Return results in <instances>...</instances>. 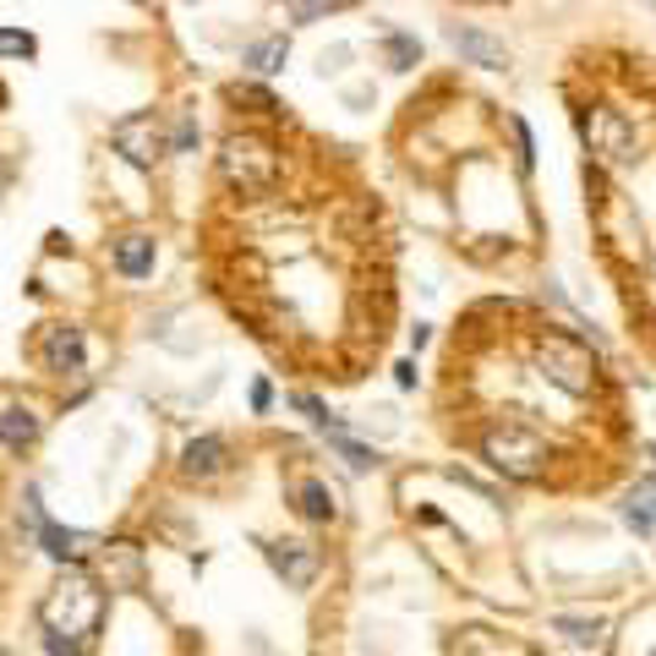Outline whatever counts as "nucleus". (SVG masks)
Returning a JSON list of instances; mask_svg holds the SVG:
<instances>
[{"mask_svg": "<svg viewBox=\"0 0 656 656\" xmlns=\"http://www.w3.org/2000/svg\"><path fill=\"white\" fill-rule=\"evenodd\" d=\"M197 142V127L192 121H181V127H176V148H192Z\"/></svg>", "mask_w": 656, "mask_h": 656, "instance_id": "25", "label": "nucleus"}, {"mask_svg": "<svg viewBox=\"0 0 656 656\" xmlns=\"http://www.w3.org/2000/svg\"><path fill=\"white\" fill-rule=\"evenodd\" d=\"M279 170H285V159H279V148L262 137V131H236V137H225V153H219V176H225V187L236 197H268L279 187Z\"/></svg>", "mask_w": 656, "mask_h": 656, "instance_id": "4", "label": "nucleus"}, {"mask_svg": "<svg viewBox=\"0 0 656 656\" xmlns=\"http://www.w3.org/2000/svg\"><path fill=\"white\" fill-rule=\"evenodd\" d=\"M230 99H236V105H252L258 116H279V99L262 93L258 82H230Z\"/></svg>", "mask_w": 656, "mask_h": 656, "instance_id": "19", "label": "nucleus"}, {"mask_svg": "<svg viewBox=\"0 0 656 656\" xmlns=\"http://www.w3.org/2000/svg\"><path fill=\"white\" fill-rule=\"evenodd\" d=\"M449 44H455L470 66H487V71H504V66H509V50H504L498 39L476 33V28H449Z\"/></svg>", "mask_w": 656, "mask_h": 656, "instance_id": "10", "label": "nucleus"}, {"mask_svg": "<svg viewBox=\"0 0 656 656\" xmlns=\"http://www.w3.org/2000/svg\"><path fill=\"white\" fill-rule=\"evenodd\" d=\"M624 520L635 525V536H646L656 525V476H640L629 487V504H624Z\"/></svg>", "mask_w": 656, "mask_h": 656, "instance_id": "14", "label": "nucleus"}, {"mask_svg": "<svg viewBox=\"0 0 656 656\" xmlns=\"http://www.w3.org/2000/svg\"><path fill=\"white\" fill-rule=\"evenodd\" d=\"M553 629H558V635H569L575 646H602V618H569V613H558V618H553Z\"/></svg>", "mask_w": 656, "mask_h": 656, "instance_id": "17", "label": "nucleus"}, {"mask_svg": "<svg viewBox=\"0 0 656 656\" xmlns=\"http://www.w3.org/2000/svg\"><path fill=\"white\" fill-rule=\"evenodd\" d=\"M268 564L285 575V586L307 590L318 580V569H324V553L312 541H268Z\"/></svg>", "mask_w": 656, "mask_h": 656, "instance_id": "7", "label": "nucleus"}, {"mask_svg": "<svg viewBox=\"0 0 656 656\" xmlns=\"http://www.w3.org/2000/svg\"><path fill=\"white\" fill-rule=\"evenodd\" d=\"M99 564H105L110 590H137L142 586V553H137L131 541H99Z\"/></svg>", "mask_w": 656, "mask_h": 656, "instance_id": "8", "label": "nucleus"}, {"mask_svg": "<svg viewBox=\"0 0 656 656\" xmlns=\"http://www.w3.org/2000/svg\"><path fill=\"white\" fill-rule=\"evenodd\" d=\"M268 399H274V389H268V384H252V410H268Z\"/></svg>", "mask_w": 656, "mask_h": 656, "instance_id": "26", "label": "nucleus"}, {"mask_svg": "<svg viewBox=\"0 0 656 656\" xmlns=\"http://www.w3.org/2000/svg\"><path fill=\"white\" fill-rule=\"evenodd\" d=\"M39 541H44V553L61 558V564H77V558H88V553L99 547V536H88V530H61V525H44Z\"/></svg>", "mask_w": 656, "mask_h": 656, "instance_id": "13", "label": "nucleus"}, {"mask_svg": "<svg viewBox=\"0 0 656 656\" xmlns=\"http://www.w3.org/2000/svg\"><path fill=\"white\" fill-rule=\"evenodd\" d=\"M328 449H334V455L345 459L350 470H372V465H378V455H372L367 444H350L345 433H328Z\"/></svg>", "mask_w": 656, "mask_h": 656, "instance_id": "18", "label": "nucleus"}, {"mask_svg": "<svg viewBox=\"0 0 656 656\" xmlns=\"http://www.w3.org/2000/svg\"><path fill=\"white\" fill-rule=\"evenodd\" d=\"M296 410H307L312 421H324V427H328V410H324V399H312V394H296Z\"/></svg>", "mask_w": 656, "mask_h": 656, "instance_id": "23", "label": "nucleus"}, {"mask_svg": "<svg viewBox=\"0 0 656 656\" xmlns=\"http://www.w3.org/2000/svg\"><path fill=\"white\" fill-rule=\"evenodd\" d=\"M153 258H159V247H153V236H142V230H127V236L116 241V268H121L127 279H148V274H153Z\"/></svg>", "mask_w": 656, "mask_h": 656, "instance_id": "12", "label": "nucleus"}, {"mask_svg": "<svg viewBox=\"0 0 656 656\" xmlns=\"http://www.w3.org/2000/svg\"><path fill=\"white\" fill-rule=\"evenodd\" d=\"M225 465H230V444L225 438H192L181 449V476H192V481H213Z\"/></svg>", "mask_w": 656, "mask_h": 656, "instance_id": "9", "label": "nucleus"}, {"mask_svg": "<svg viewBox=\"0 0 656 656\" xmlns=\"http://www.w3.org/2000/svg\"><path fill=\"white\" fill-rule=\"evenodd\" d=\"M0 56H39V44H33V33H11V28H0Z\"/></svg>", "mask_w": 656, "mask_h": 656, "instance_id": "21", "label": "nucleus"}, {"mask_svg": "<svg viewBox=\"0 0 656 656\" xmlns=\"http://www.w3.org/2000/svg\"><path fill=\"white\" fill-rule=\"evenodd\" d=\"M525 372H536L547 389L558 394V399H569V405H590L596 394L607 389L596 350H590L586 339H575V334H564V328H553V324L530 328V339H525Z\"/></svg>", "mask_w": 656, "mask_h": 656, "instance_id": "1", "label": "nucleus"}, {"mask_svg": "<svg viewBox=\"0 0 656 656\" xmlns=\"http://www.w3.org/2000/svg\"><path fill=\"white\" fill-rule=\"evenodd\" d=\"M110 142H116V153H127L131 165H159L165 159V148H170V137H165V121L153 116V110H137L127 121H116L110 127Z\"/></svg>", "mask_w": 656, "mask_h": 656, "instance_id": "5", "label": "nucleus"}, {"mask_svg": "<svg viewBox=\"0 0 656 656\" xmlns=\"http://www.w3.org/2000/svg\"><path fill=\"white\" fill-rule=\"evenodd\" d=\"M39 618H44V646H50V656H82L88 640L99 635L105 590L93 586L82 569H66L61 580L50 586V596H44Z\"/></svg>", "mask_w": 656, "mask_h": 656, "instance_id": "2", "label": "nucleus"}, {"mask_svg": "<svg viewBox=\"0 0 656 656\" xmlns=\"http://www.w3.org/2000/svg\"><path fill=\"white\" fill-rule=\"evenodd\" d=\"M296 509H301V520H312V525H328L339 509H334V493H328L324 481H301L296 487Z\"/></svg>", "mask_w": 656, "mask_h": 656, "instance_id": "15", "label": "nucleus"}, {"mask_svg": "<svg viewBox=\"0 0 656 656\" xmlns=\"http://www.w3.org/2000/svg\"><path fill=\"white\" fill-rule=\"evenodd\" d=\"M394 378H399V389H416V361H399V372H394Z\"/></svg>", "mask_w": 656, "mask_h": 656, "instance_id": "24", "label": "nucleus"}, {"mask_svg": "<svg viewBox=\"0 0 656 656\" xmlns=\"http://www.w3.org/2000/svg\"><path fill=\"white\" fill-rule=\"evenodd\" d=\"M652 455H656V444H652Z\"/></svg>", "mask_w": 656, "mask_h": 656, "instance_id": "28", "label": "nucleus"}, {"mask_svg": "<svg viewBox=\"0 0 656 656\" xmlns=\"http://www.w3.org/2000/svg\"><path fill=\"white\" fill-rule=\"evenodd\" d=\"M0 444H6V455H28L39 444V416L28 405H6L0 410Z\"/></svg>", "mask_w": 656, "mask_h": 656, "instance_id": "11", "label": "nucleus"}, {"mask_svg": "<svg viewBox=\"0 0 656 656\" xmlns=\"http://www.w3.org/2000/svg\"><path fill=\"white\" fill-rule=\"evenodd\" d=\"M39 361H44V372H56V378H77V372L88 367L82 328L77 324H44V334H39Z\"/></svg>", "mask_w": 656, "mask_h": 656, "instance_id": "6", "label": "nucleus"}, {"mask_svg": "<svg viewBox=\"0 0 656 656\" xmlns=\"http://www.w3.org/2000/svg\"><path fill=\"white\" fill-rule=\"evenodd\" d=\"M285 6H290V17H296V22H318V17L339 11V6H350V0H285Z\"/></svg>", "mask_w": 656, "mask_h": 656, "instance_id": "20", "label": "nucleus"}, {"mask_svg": "<svg viewBox=\"0 0 656 656\" xmlns=\"http://www.w3.org/2000/svg\"><path fill=\"white\" fill-rule=\"evenodd\" d=\"M476 449L481 459L509 476V481H553L558 476V444L541 433V427H525V421H509V416H493L481 433H476Z\"/></svg>", "mask_w": 656, "mask_h": 656, "instance_id": "3", "label": "nucleus"}, {"mask_svg": "<svg viewBox=\"0 0 656 656\" xmlns=\"http://www.w3.org/2000/svg\"><path fill=\"white\" fill-rule=\"evenodd\" d=\"M137 6H148V0H137Z\"/></svg>", "mask_w": 656, "mask_h": 656, "instance_id": "27", "label": "nucleus"}, {"mask_svg": "<svg viewBox=\"0 0 656 656\" xmlns=\"http://www.w3.org/2000/svg\"><path fill=\"white\" fill-rule=\"evenodd\" d=\"M389 56H394V66L405 71V66H416L421 44H416V39H405V33H389Z\"/></svg>", "mask_w": 656, "mask_h": 656, "instance_id": "22", "label": "nucleus"}, {"mask_svg": "<svg viewBox=\"0 0 656 656\" xmlns=\"http://www.w3.org/2000/svg\"><path fill=\"white\" fill-rule=\"evenodd\" d=\"M285 61H290V39H285V33L258 39V44L247 50V66H252V71H262V77H274V71H279Z\"/></svg>", "mask_w": 656, "mask_h": 656, "instance_id": "16", "label": "nucleus"}]
</instances>
